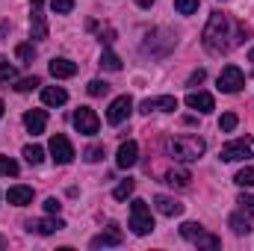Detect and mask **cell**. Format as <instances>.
<instances>
[{
  "label": "cell",
  "mask_w": 254,
  "mask_h": 251,
  "mask_svg": "<svg viewBox=\"0 0 254 251\" xmlns=\"http://www.w3.org/2000/svg\"><path fill=\"white\" fill-rule=\"evenodd\" d=\"M15 57H18L21 63H33V60H36V48H33L30 42H21V45L15 48Z\"/></svg>",
  "instance_id": "obj_24"
},
{
  "label": "cell",
  "mask_w": 254,
  "mask_h": 251,
  "mask_svg": "<svg viewBox=\"0 0 254 251\" xmlns=\"http://www.w3.org/2000/svg\"><path fill=\"white\" fill-rule=\"evenodd\" d=\"M86 89H89V95H92V98H101V95H107V92H110V83H104V80H92Z\"/></svg>",
  "instance_id": "obj_30"
},
{
  "label": "cell",
  "mask_w": 254,
  "mask_h": 251,
  "mask_svg": "<svg viewBox=\"0 0 254 251\" xmlns=\"http://www.w3.org/2000/svg\"><path fill=\"white\" fill-rule=\"evenodd\" d=\"M133 189H136V181H130V178H127V181H122V184L116 187L113 198H116V201H125V198H130V195H133Z\"/></svg>",
  "instance_id": "obj_25"
},
{
  "label": "cell",
  "mask_w": 254,
  "mask_h": 251,
  "mask_svg": "<svg viewBox=\"0 0 254 251\" xmlns=\"http://www.w3.org/2000/svg\"><path fill=\"white\" fill-rule=\"evenodd\" d=\"M110 246H122V231L116 225H110L104 234H98L92 240V249H110Z\"/></svg>",
  "instance_id": "obj_17"
},
{
  "label": "cell",
  "mask_w": 254,
  "mask_h": 251,
  "mask_svg": "<svg viewBox=\"0 0 254 251\" xmlns=\"http://www.w3.org/2000/svg\"><path fill=\"white\" fill-rule=\"evenodd\" d=\"M24 125H27V130H30L33 136H39V133H45L48 113H45V110H30V113H24Z\"/></svg>",
  "instance_id": "obj_18"
},
{
  "label": "cell",
  "mask_w": 254,
  "mask_h": 251,
  "mask_svg": "<svg viewBox=\"0 0 254 251\" xmlns=\"http://www.w3.org/2000/svg\"><path fill=\"white\" fill-rule=\"evenodd\" d=\"M3 110H6V104H3V101H0V119H3Z\"/></svg>",
  "instance_id": "obj_40"
},
{
  "label": "cell",
  "mask_w": 254,
  "mask_h": 251,
  "mask_svg": "<svg viewBox=\"0 0 254 251\" xmlns=\"http://www.w3.org/2000/svg\"><path fill=\"white\" fill-rule=\"evenodd\" d=\"M60 207H63V204H60L57 198H48V201H45V210H48V213H60Z\"/></svg>",
  "instance_id": "obj_38"
},
{
  "label": "cell",
  "mask_w": 254,
  "mask_h": 251,
  "mask_svg": "<svg viewBox=\"0 0 254 251\" xmlns=\"http://www.w3.org/2000/svg\"><path fill=\"white\" fill-rule=\"evenodd\" d=\"M101 68H107V71H122V60H119L113 51H104V54H101Z\"/></svg>",
  "instance_id": "obj_26"
},
{
  "label": "cell",
  "mask_w": 254,
  "mask_h": 251,
  "mask_svg": "<svg viewBox=\"0 0 254 251\" xmlns=\"http://www.w3.org/2000/svg\"><path fill=\"white\" fill-rule=\"evenodd\" d=\"M234 184H237V187H254V169H252V166L240 169V172H237V178H234Z\"/></svg>",
  "instance_id": "obj_28"
},
{
  "label": "cell",
  "mask_w": 254,
  "mask_h": 251,
  "mask_svg": "<svg viewBox=\"0 0 254 251\" xmlns=\"http://www.w3.org/2000/svg\"><path fill=\"white\" fill-rule=\"evenodd\" d=\"M0 175L15 178V175H18V163H15L12 157H0Z\"/></svg>",
  "instance_id": "obj_29"
},
{
  "label": "cell",
  "mask_w": 254,
  "mask_h": 251,
  "mask_svg": "<svg viewBox=\"0 0 254 251\" xmlns=\"http://www.w3.org/2000/svg\"><path fill=\"white\" fill-rule=\"evenodd\" d=\"M65 222L63 219H33V222H27V231H33V234H42V237H48V234H57V231H63Z\"/></svg>",
  "instance_id": "obj_13"
},
{
  "label": "cell",
  "mask_w": 254,
  "mask_h": 251,
  "mask_svg": "<svg viewBox=\"0 0 254 251\" xmlns=\"http://www.w3.org/2000/svg\"><path fill=\"white\" fill-rule=\"evenodd\" d=\"M154 207H157L163 216H169V219H175V216L184 213V204L175 201V198H169V195H157V198H154Z\"/></svg>",
  "instance_id": "obj_16"
},
{
  "label": "cell",
  "mask_w": 254,
  "mask_h": 251,
  "mask_svg": "<svg viewBox=\"0 0 254 251\" xmlns=\"http://www.w3.org/2000/svg\"><path fill=\"white\" fill-rule=\"evenodd\" d=\"M48 68H51V74H54L57 80H68V77L77 74V63H71V60H65V57H54Z\"/></svg>",
  "instance_id": "obj_15"
},
{
  "label": "cell",
  "mask_w": 254,
  "mask_h": 251,
  "mask_svg": "<svg viewBox=\"0 0 254 251\" xmlns=\"http://www.w3.org/2000/svg\"><path fill=\"white\" fill-rule=\"evenodd\" d=\"M24 160H27L30 166H42V163H45V148H39V145H27V148H24Z\"/></svg>",
  "instance_id": "obj_22"
},
{
  "label": "cell",
  "mask_w": 254,
  "mask_h": 251,
  "mask_svg": "<svg viewBox=\"0 0 254 251\" xmlns=\"http://www.w3.org/2000/svg\"><path fill=\"white\" fill-rule=\"evenodd\" d=\"M201 42H204V48L210 54H228L231 45H237V39H234V21L228 15H222V12H213L210 21H207V27H204V33H201Z\"/></svg>",
  "instance_id": "obj_1"
},
{
  "label": "cell",
  "mask_w": 254,
  "mask_h": 251,
  "mask_svg": "<svg viewBox=\"0 0 254 251\" xmlns=\"http://www.w3.org/2000/svg\"><path fill=\"white\" fill-rule=\"evenodd\" d=\"M0 249H6V240H3V237H0Z\"/></svg>",
  "instance_id": "obj_42"
},
{
  "label": "cell",
  "mask_w": 254,
  "mask_h": 251,
  "mask_svg": "<svg viewBox=\"0 0 254 251\" xmlns=\"http://www.w3.org/2000/svg\"><path fill=\"white\" fill-rule=\"evenodd\" d=\"M243 86H246V74H243L237 65H225L222 74H219V89L228 92V95H234V92H240Z\"/></svg>",
  "instance_id": "obj_6"
},
{
  "label": "cell",
  "mask_w": 254,
  "mask_h": 251,
  "mask_svg": "<svg viewBox=\"0 0 254 251\" xmlns=\"http://www.w3.org/2000/svg\"><path fill=\"white\" fill-rule=\"evenodd\" d=\"M36 86H42V83H39V77H24V80H18V83H15V92H33Z\"/></svg>",
  "instance_id": "obj_33"
},
{
  "label": "cell",
  "mask_w": 254,
  "mask_h": 251,
  "mask_svg": "<svg viewBox=\"0 0 254 251\" xmlns=\"http://www.w3.org/2000/svg\"><path fill=\"white\" fill-rule=\"evenodd\" d=\"M187 107H190V110H198L201 116H207V113L216 110V101H213V95H207V92H190V95H187Z\"/></svg>",
  "instance_id": "obj_12"
},
{
  "label": "cell",
  "mask_w": 254,
  "mask_h": 251,
  "mask_svg": "<svg viewBox=\"0 0 254 251\" xmlns=\"http://www.w3.org/2000/svg\"><path fill=\"white\" fill-rule=\"evenodd\" d=\"M6 198L15 207H27V204H33V187H12L6 192Z\"/></svg>",
  "instance_id": "obj_20"
},
{
  "label": "cell",
  "mask_w": 254,
  "mask_h": 251,
  "mask_svg": "<svg viewBox=\"0 0 254 251\" xmlns=\"http://www.w3.org/2000/svg\"><path fill=\"white\" fill-rule=\"evenodd\" d=\"M249 60H252V63H254V48H252V51H249Z\"/></svg>",
  "instance_id": "obj_41"
},
{
  "label": "cell",
  "mask_w": 254,
  "mask_h": 251,
  "mask_svg": "<svg viewBox=\"0 0 254 251\" xmlns=\"http://www.w3.org/2000/svg\"><path fill=\"white\" fill-rule=\"evenodd\" d=\"M166 148H169V154H172L175 160H181V163H195V160L207 151V142H204L201 136L184 133V136H172V139L166 142Z\"/></svg>",
  "instance_id": "obj_2"
},
{
  "label": "cell",
  "mask_w": 254,
  "mask_h": 251,
  "mask_svg": "<svg viewBox=\"0 0 254 251\" xmlns=\"http://www.w3.org/2000/svg\"><path fill=\"white\" fill-rule=\"evenodd\" d=\"M48 148H51V157H54V163H57V166H68V163L74 160V148H71L68 136H63V133H54Z\"/></svg>",
  "instance_id": "obj_5"
},
{
  "label": "cell",
  "mask_w": 254,
  "mask_h": 251,
  "mask_svg": "<svg viewBox=\"0 0 254 251\" xmlns=\"http://www.w3.org/2000/svg\"><path fill=\"white\" fill-rule=\"evenodd\" d=\"M181 237L184 240H190L195 246H201V249H219L222 246V240L216 237V234H207L201 225H195V222H184L181 225Z\"/></svg>",
  "instance_id": "obj_4"
},
{
  "label": "cell",
  "mask_w": 254,
  "mask_h": 251,
  "mask_svg": "<svg viewBox=\"0 0 254 251\" xmlns=\"http://www.w3.org/2000/svg\"><path fill=\"white\" fill-rule=\"evenodd\" d=\"M74 127H77L83 136H95V133L101 130V119L95 116L92 107H80V110L74 113Z\"/></svg>",
  "instance_id": "obj_8"
},
{
  "label": "cell",
  "mask_w": 254,
  "mask_h": 251,
  "mask_svg": "<svg viewBox=\"0 0 254 251\" xmlns=\"http://www.w3.org/2000/svg\"><path fill=\"white\" fill-rule=\"evenodd\" d=\"M130 231H133L136 237H145V234L154 231L151 207H148V201H142V198H133V201H130Z\"/></svg>",
  "instance_id": "obj_3"
},
{
  "label": "cell",
  "mask_w": 254,
  "mask_h": 251,
  "mask_svg": "<svg viewBox=\"0 0 254 251\" xmlns=\"http://www.w3.org/2000/svg\"><path fill=\"white\" fill-rule=\"evenodd\" d=\"M136 160H139V145H136L133 139H130V142H122L119 157H116L119 169H130V166H136Z\"/></svg>",
  "instance_id": "obj_14"
},
{
  "label": "cell",
  "mask_w": 254,
  "mask_h": 251,
  "mask_svg": "<svg viewBox=\"0 0 254 251\" xmlns=\"http://www.w3.org/2000/svg\"><path fill=\"white\" fill-rule=\"evenodd\" d=\"M42 101H45V107H63L68 101V92L63 86H45L42 89Z\"/></svg>",
  "instance_id": "obj_19"
},
{
  "label": "cell",
  "mask_w": 254,
  "mask_h": 251,
  "mask_svg": "<svg viewBox=\"0 0 254 251\" xmlns=\"http://www.w3.org/2000/svg\"><path fill=\"white\" fill-rule=\"evenodd\" d=\"M190 181H192V175L187 169H172V172L166 175V184H169V187H178V189L190 187Z\"/></svg>",
  "instance_id": "obj_21"
},
{
  "label": "cell",
  "mask_w": 254,
  "mask_h": 251,
  "mask_svg": "<svg viewBox=\"0 0 254 251\" xmlns=\"http://www.w3.org/2000/svg\"><path fill=\"white\" fill-rule=\"evenodd\" d=\"M51 6H54L57 15H68L74 9V0H51Z\"/></svg>",
  "instance_id": "obj_35"
},
{
  "label": "cell",
  "mask_w": 254,
  "mask_h": 251,
  "mask_svg": "<svg viewBox=\"0 0 254 251\" xmlns=\"http://www.w3.org/2000/svg\"><path fill=\"white\" fill-rule=\"evenodd\" d=\"M175 9L181 15H192V12H198V0H175Z\"/></svg>",
  "instance_id": "obj_32"
},
{
  "label": "cell",
  "mask_w": 254,
  "mask_h": 251,
  "mask_svg": "<svg viewBox=\"0 0 254 251\" xmlns=\"http://www.w3.org/2000/svg\"><path fill=\"white\" fill-rule=\"evenodd\" d=\"M136 3H139V6H142V9H148V6H151V3H154V0H136Z\"/></svg>",
  "instance_id": "obj_39"
},
{
  "label": "cell",
  "mask_w": 254,
  "mask_h": 251,
  "mask_svg": "<svg viewBox=\"0 0 254 251\" xmlns=\"http://www.w3.org/2000/svg\"><path fill=\"white\" fill-rule=\"evenodd\" d=\"M231 228H234V234H237V237L252 234V225H249V219H243V216H231Z\"/></svg>",
  "instance_id": "obj_27"
},
{
  "label": "cell",
  "mask_w": 254,
  "mask_h": 251,
  "mask_svg": "<svg viewBox=\"0 0 254 251\" xmlns=\"http://www.w3.org/2000/svg\"><path fill=\"white\" fill-rule=\"evenodd\" d=\"M204 77H207V71H204V68L192 71V74H190V86H198V83H204Z\"/></svg>",
  "instance_id": "obj_37"
},
{
  "label": "cell",
  "mask_w": 254,
  "mask_h": 251,
  "mask_svg": "<svg viewBox=\"0 0 254 251\" xmlns=\"http://www.w3.org/2000/svg\"><path fill=\"white\" fill-rule=\"evenodd\" d=\"M237 125H240V119H237L234 113H225V116L219 119V130H225V133H231V130H237Z\"/></svg>",
  "instance_id": "obj_31"
},
{
  "label": "cell",
  "mask_w": 254,
  "mask_h": 251,
  "mask_svg": "<svg viewBox=\"0 0 254 251\" xmlns=\"http://www.w3.org/2000/svg\"><path fill=\"white\" fill-rule=\"evenodd\" d=\"M86 163H98V160H104V148L101 145H92V148H86Z\"/></svg>",
  "instance_id": "obj_36"
},
{
  "label": "cell",
  "mask_w": 254,
  "mask_h": 251,
  "mask_svg": "<svg viewBox=\"0 0 254 251\" xmlns=\"http://www.w3.org/2000/svg\"><path fill=\"white\" fill-rule=\"evenodd\" d=\"M30 36H33V39H45V36H48L45 0H30Z\"/></svg>",
  "instance_id": "obj_7"
},
{
  "label": "cell",
  "mask_w": 254,
  "mask_h": 251,
  "mask_svg": "<svg viewBox=\"0 0 254 251\" xmlns=\"http://www.w3.org/2000/svg\"><path fill=\"white\" fill-rule=\"evenodd\" d=\"M225 163H237V160H249L252 157V139L246 136V139H237V142H228L225 148H222V154H219Z\"/></svg>",
  "instance_id": "obj_10"
},
{
  "label": "cell",
  "mask_w": 254,
  "mask_h": 251,
  "mask_svg": "<svg viewBox=\"0 0 254 251\" xmlns=\"http://www.w3.org/2000/svg\"><path fill=\"white\" fill-rule=\"evenodd\" d=\"M240 207H243V213L249 216V219H254V195H240V201H237Z\"/></svg>",
  "instance_id": "obj_34"
},
{
  "label": "cell",
  "mask_w": 254,
  "mask_h": 251,
  "mask_svg": "<svg viewBox=\"0 0 254 251\" xmlns=\"http://www.w3.org/2000/svg\"><path fill=\"white\" fill-rule=\"evenodd\" d=\"M139 110H142V113H175V110H178V98H172V95L148 98V101H142Z\"/></svg>",
  "instance_id": "obj_11"
},
{
  "label": "cell",
  "mask_w": 254,
  "mask_h": 251,
  "mask_svg": "<svg viewBox=\"0 0 254 251\" xmlns=\"http://www.w3.org/2000/svg\"><path fill=\"white\" fill-rule=\"evenodd\" d=\"M130 113H133V98H130V95H119V98L110 104V110H107V122L113 127H119L122 122H127Z\"/></svg>",
  "instance_id": "obj_9"
},
{
  "label": "cell",
  "mask_w": 254,
  "mask_h": 251,
  "mask_svg": "<svg viewBox=\"0 0 254 251\" xmlns=\"http://www.w3.org/2000/svg\"><path fill=\"white\" fill-rule=\"evenodd\" d=\"M15 77H18L15 65H9V60H6V57H0V86H3V83H12Z\"/></svg>",
  "instance_id": "obj_23"
}]
</instances>
